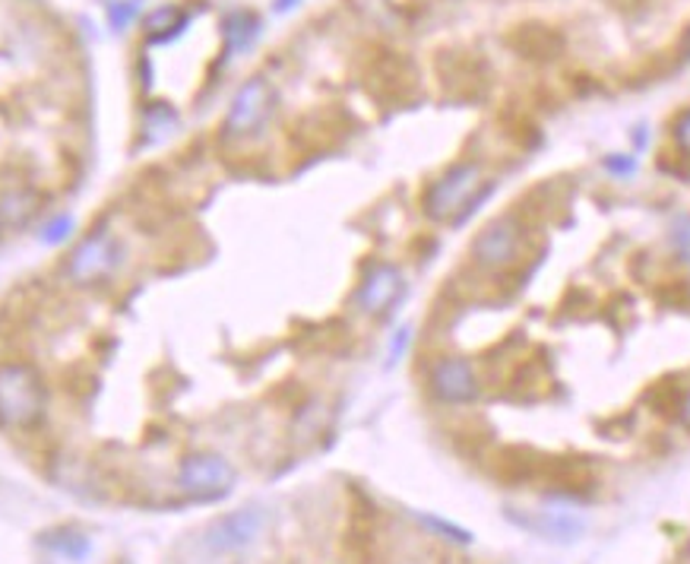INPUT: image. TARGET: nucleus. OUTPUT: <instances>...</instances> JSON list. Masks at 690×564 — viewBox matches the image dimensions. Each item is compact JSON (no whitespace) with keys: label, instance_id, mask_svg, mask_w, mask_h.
Instances as JSON below:
<instances>
[{"label":"nucleus","instance_id":"nucleus-2","mask_svg":"<svg viewBox=\"0 0 690 564\" xmlns=\"http://www.w3.org/2000/svg\"><path fill=\"white\" fill-rule=\"evenodd\" d=\"M48 384L44 374L26 359L0 362V429L32 432L48 415Z\"/></svg>","mask_w":690,"mask_h":564},{"label":"nucleus","instance_id":"nucleus-21","mask_svg":"<svg viewBox=\"0 0 690 564\" xmlns=\"http://www.w3.org/2000/svg\"><path fill=\"white\" fill-rule=\"evenodd\" d=\"M409 343H412L409 326H403V330H396V333H393V343H389V365H396V362L406 355Z\"/></svg>","mask_w":690,"mask_h":564},{"label":"nucleus","instance_id":"nucleus-22","mask_svg":"<svg viewBox=\"0 0 690 564\" xmlns=\"http://www.w3.org/2000/svg\"><path fill=\"white\" fill-rule=\"evenodd\" d=\"M605 165H608V172H615V174H630L633 169H637V162H633V159H608Z\"/></svg>","mask_w":690,"mask_h":564},{"label":"nucleus","instance_id":"nucleus-14","mask_svg":"<svg viewBox=\"0 0 690 564\" xmlns=\"http://www.w3.org/2000/svg\"><path fill=\"white\" fill-rule=\"evenodd\" d=\"M536 530H541L548 540H558V543L567 540L570 543L582 533V517L577 511L564 507V504H551V507L541 511V521L536 523Z\"/></svg>","mask_w":690,"mask_h":564},{"label":"nucleus","instance_id":"nucleus-24","mask_svg":"<svg viewBox=\"0 0 690 564\" xmlns=\"http://www.w3.org/2000/svg\"><path fill=\"white\" fill-rule=\"evenodd\" d=\"M681 419H684V425L690 429V391L688 396H684V403H681Z\"/></svg>","mask_w":690,"mask_h":564},{"label":"nucleus","instance_id":"nucleus-9","mask_svg":"<svg viewBox=\"0 0 690 564\" xmlns=\"http://www.w3.org/2000/svg\"><path fill=\"white\" fill-rule=\"evenodd\" d=\"M428 387L434 400L447 403V406H469L481 393L478 371L469 359L463 355H440L428 369Z\"/></svg>","mask_w":690,"mask_h":564},{"label":"nucleus","instance_id":"nucleus-19","mask_svg":"<svg viewBox=\"0 0 690 564\" xmlns=\"http://www.w3.org/2000/svg\"><path fill=\"white\" fill-rule=\"evenodd\" d=\"M418 521L425 523L428 530H434V533H440L444 540H450V543H473V536L466 533V530H459L456 523H447V521H440V517H425V514H418Z\"/></svg>","mask_w":690,"mask_h":564},{"label":"nucleus","instance_id":"nucleus-6","mask_svg":"<svg viewBox=\"0 0 690 564\" xmlns=\"http://www.w3.org/2000/svg\"><path fill=\"white\" fill-rule=\"evenodd\" d=\"M270 530V511L260 504H244L229 511L203 530V545L213 555H241L251 545H257Z\"/></svg>","mask_w":690,"mask_h":564},{"label":"nucleus","instance_id":"nucleus-20","mask_svg":"<svg viewBox=\"0 0 690 564\" xmlns=\"http://www.w3.org/2000/svg\"><path fill=\"white\" fill-rule=\"evenodd\" d=\"M671 137H674V143H678V150L690 155V109L681 111L678 118H674V124H671Z\"/></svg>","mask_w":690,"mask_h":564},{"label":"nucleus","instance_id":"nucleus-11","mask_svg":"<svg viewBox=\"0 0 690 564\" xmlns=\"http://www.w3.org/2000/svg\"><path fill=\"white\" fill-rule=\"evenodd\" d=\"M191 26V13L181 7V3H162L146 13L143 20V32H146V42L150 44H169L174 42L184 29Z\"/></svg>","mask_w":690,"mask_h":564},{"label":"nucleus","instance_id":"nucleus-15","mask_svg":"<svg viewBox=\"0 0 690 564\" xmlns=\"http://www.w3.org/2000/svg\"><path fill=\"white\" fill-rule=\"evenodd\" d=\"M177 133V111L169 102H150L143 111V147H159Z\"/></svg>","mask_w":690,"mask_h":564},{"label":"nucleus","instance_id":"nucleus-18","mask_svg":"<svg viewBox=\"0 0 690 564\" xmlns=\"http://www.w3.org/2000/svg\"><path fill=\"white\" fill-rule=\"evenodd\" d=\"M669 241H671V251H674V258L690 266V213H681V216H674L669 229Z\"/></svg>","mask_w":690,"mask_h":564},{"label":"nucleus","instance_id":"nucleus-3","mask_svg":"<svg viewBox=\"0 0 690 564\" xmlns=\"http://www.w3.org/2000/svg\"><path fill=\"white\" fill-rule=\"evenodd\" d=\"M488 194H491V184L485 181V169L478 162H456L425 188L422 210L432 222L459 225L473 216L478 203Z\"/></svg>","mask_w":690,"mask_h":564},{"label":"nucleus","instance_id":"nucleus-16","mask_svg":"<svg viewBox=\"0 0 690 564\" xmlns=\"http://www.w3.org/2000/svg\"><path fill=\"white\" fill-rule=\"evenodd\" d=\"M73 239H80V219L67 210H58L39 222V241L44 248H64Z\"/></svg>","mask_w":690,"mask_h":564},{"label":"nucleus","instance_id":"nucleus-7","mask_svg":"<svg viewBox=\"0 0 690 564\" xmlns=\"http://www.w3.org/2000/svg\"><path fill=\"white\" fill-rule=\"evenodd\" d=\"M406 273L389 261H374L367 263L362 280H358V289H355V308L365 314V318H374V321H384L387 314L396 311V304L406 299Z\"/></svg>","mask_w":690,"mask_h":564},{"label":"nucleus","instance_id":"nucleus-10","mask_svg":"<svg viewBox=\"0 0 690 564\" xmlns=\"http://www.w3.org/2000/svg\"><path fill=\"white\" fill-rule=\"evenodd\" d=\"M44 213V197L32 181L3 178L0 181V232H22Z\"/></svg>","mask_w":690,"mask_h":564},{"label":"nucleus","instance_id":"nucleus-23","mask_svg":"<svg viewBox=\"0 0 690 564\" xmlns=\"http://www.w3.org/2000/svg\"><path fill=\"white\" fill-rule=\"evenodd\" d=\"M298 3H302V0H273V10H276V13H288V10H295Z\"/></svg>","mask_w":690,"mask_h":564},{"label":"nucleus","instance_id":"nucleus-1","mask_svg":"<svg viewBox=\"0 0 690 564\" xmlns=\"http://www.w3.org/2000/svg\"><path fill=\"white\" fill-rule=\"evenodd\" d=\"M128 263V244L111 225H92L61 261V282L77 292H92L99 285L111 282Z\"/></svg>","mask_w":690,"mask_h":564},{"label":"nucleus","instance_id":"nucleus-4","mask_svg":"<svg viewBox=\"0 0 690 564\" xmlns=\"http://www.w3.org/2000/svg\"><path fill=\"white\" fill-rule=\"evenodd\" d=\"M273 111H276L273 83L266 77H251L247 83H241L225 118H222V140H229V143L254 140L270 124Z\"/></svg>","mask_w":690,"mask_h":564},{"label":"nucleus","instance_id":"nucleus-8","mask_svg":"<svg viewBox=\"0 0 690 564\" xmlns=\"http://www.w3.org/2000/svg\"><path fill=\"white\" fill-rule=\"evenodd\" d=\"M522 254V229L514 216L491 219L473 239L469 258L481 270H507Z\"/></svg>","mask_w":690,"mask_h":564},{"label":"nucleus","instance_id":"nucleus-13","mask_svg":"<svg viewBox=\"0 0 690 564\" xmlns=\"http://www.w3.org/2000/svg\"><path fill=\"white\" fill-rule=\"evenodd\" d=\"M39 543H42L51 555L64 558V562H87L89 552H92V543H89L87 533H80V530H73V526L48 530Z\"/></svg>","mask_w":690,"mask_h":564},{"label":"nucleus","instance_id":"nucleus-5","mask_svg":"<svg viewBox=\"0 0 690 564\" xmlns=\"http://www.w3.org/2000/svg\"><path fill=\"white\" fill-rule=\"evenodd\" d=\"M237 473L232 460L213 451H196L177 463V489L191 501H222L232 495Z\"/></svg>","mask_w":690,"mask_h":564},{"label":"nucleus","instance_id":"nucleus-17","mask_svg":"<svg viewBox=\"0 0 690 564\" xmlns=\"http://www.w3.org/2000/svg\"><path fill=\"white\" fill-rule=\"evenodd\" d=\"M111 32H128L133 22L140 20V0H111L105 7Z\"/></svg>","mask_w":690,"mask_h":564},{"label":"nucleus","instance_id":"nucleus-12","mask_svg":"<svg viewBox=\"0 0 690 564\" xmlns=\"http://www.w3.org/2000/svg\"><path fill=\"white\" fill-rule=\"evenodd\" d=\"M263 36V22L254 10H232L225 20H222V39H225V51L237 58V54H247L257 39Z\"/></svg>","mask_w":690,"mask_h":564}]
</instances>
